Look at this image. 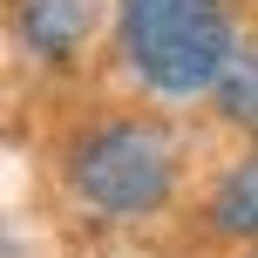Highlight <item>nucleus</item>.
Returning <instances> with one entry per match:
<instances>
[{"label":"nucleus","instance_id":"f257e3e1","mask_svg":"<svg viewBox=\"0 0 258 258\" xmlns=\"http://www.w3.org/2000/svg\"><path fill=\"white\" fill-rule=\"evenodd\" d=\"M116 41L129 75L156 95H211L238 61L224 0H116Z\"/></svg>","mask_w":258,"mask_h":258},{"label":"nucleus","instance_id":"f03ea898","mask_svg":"<svg viewBox=\"0 0 258 258\" xmlns=\"http://www.w3.org/2000/svg\"><path fill=\"white\" fill-rule=\"evenodd\" d=\"M68 190L95 218H150L177 190V136L156 116H109L68 143Z\"/></svg>","mask_w":258,"mask_h":258},{"label":"nucleus","instance_id":"7ed1b4c3","mask_svg":"<svg viewBox=\"0 0 258 258\" xmlns=\"http://www.w3.org/2000/svg\"><path fill=\"white\" fill-rule=\"evenodd\" d=\"M211 231L231 245H258V150L238 156L211 190Z\"/></svg>","mask_w":258,"mask_h":258},{"label":"nucleus","instance_id":"20e7f679","mask_svg":"<svg viewBox=\"0 0 258 258\" xmlns=\"http://www.w3.org/2000/svg\"><path fill=\"white\" fill-rule=\"evenodd\" d=\"M21 27L34 41V54L61 61V54L82 48V27H89V0H27L21 7Z\"/></svg>","mask_w":258,"mask_h":258},{"label":"nucleus","instance_id":"39448f33","mask_svg":"<svg viewBox=\"0 0 258 258\" xmlns=\"http://www.w3.org/2000/svg\"><path fill=\"white\" fill-rule=\"evenodd\" d=\"M211 95H218V116H224V122L258 129V48H238V61L224 68V82H218Z\"/></svg>","mask_w":258,"mask_h":258}]
</instances>
